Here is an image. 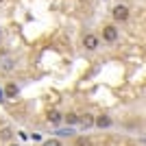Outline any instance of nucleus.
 I'll use <instances>...</instances> for the list:
<instances>
[{"mask_svg": "<svg viewBox=\"0 0 146 146\" xmlns=\"http://www.w3.org/2000/svg\"><path fill=\"white\" fill-rule=\"evenodd\" d=\"M111 13H113V20H116V22H127L131 11H129V7H124V5H116Z\"/></svg>", "mask_w": 146, "mask_h": 146, "instance_id": "f257e3e1", "label": "nucleus"}, {"mask_svg": "<svg viewBox=\"0 0 146 146\" xmlns=\"http://www.w3.org/2000/svg\"><path fill=\"white\" fill-rule=\"evenodd\" d=\"M98 46H100V39H98L96 35L87 33V35L83 37V48H87V50H98Z\"/></svg>", "mask_w": 146, "mask_h": 146, "instance_id": "f03ea898", "label": "nucleus"}, {"mask_svg": "<svg viewBox=\"0 0 146 146\" xmlns=\"http://www.w3.org/2000/svg\"><path fill=\"white\" fill-rule=\"evenodd\" d=\"M103 39H105V42H109V44H113L118 39V29L113 24L105 26V29H103Z\"/></svg>", "mask_w": 146, "mask_h": 146, "instance_id": "7ed1b4c3", "label": "nucleus"}, {"mask_svg": "<svg viewBox=\"0 0 146 146\" xmlns=\"http://www.w3.org/2000/svg\"><path fill=\"white\" fill-rule=\"evenodd\" d=\"M111 118L109 116H98V118H94V124H96L98 129H107V127H111Z\"/></svg>", "mask_w": 146, "mask_h": 146, "instance_id": "20e7f679", "label": "nucleus"}, {"mask_svg": "<svg viewBox=\"0 0 146 146\" xmlns=\"http://www.w3.org/2000/svg\"><path fill=\"white\" fill-rule=\"evenodd\" d=\"M79 124L83 129H90V127H94V116L92 113H85V116H79Z\"/></svg>", "mask_w": 146, "mask_h": 146, "instance_id": "39448f33", "label": "nucleus"}, {"mask_svg": "<svg viewBox=\"0 0 146 146\" xmlns=\"http://www.w3.org/2000/svg\"><path fill=\"white\" fill-rule=\"evenodd\" d=\"M61 120H63V116H61L59 111H55V109L48 111V122L50 124H61Z\"/></svg>", "mask_w": 146, "mask_h": 146, "instance_id": "423d86ee", "label": "nucleus"}, {"mask_svg": "<svg viewBox=\"0 0 146 146\" xmlns=\"http://www.w3.org/2000/svg\"><path fill=\"white\" fill-rule=\"evenodd\" d=\"M63 120H66V124H79V116L76 113H68V116H63Z\"/></svg>", "mask_w": 146, "mask_h": 146, "instance_id": "0eeeda50", "label": "nucleus"}, {"mask_svg": "<svg viewBox=\"0 0 146 146\" xmlns=\"http://www.w3.org/2000/svg\"><path fill=\"white\" fill-rule=\"evenodd\" d=\"M5 94L7 96H15V94H18V85H15V83H9L7 90H5Z\"/></svg>", "mask_w": 146, "mask_h": 146, "instance_id": "6e6552de", "label": "nucleus"}, {"mask_svg": "<svg viewBox=\"0 0 146 146\" xmlns=\"http://www.w3.org/2000/svg\"><path fill=\"white\" fill-rule=\"evenodd\" d=\"M0 137H2V140H11V137H13V131L9 127H5L2 131H0Z\"/></svg>", "mask_w": 146, "mask_h": 146, "instance_id": "1a4fd4ad", "label": "nucleus"}, {"mask_svg": "<svg viewBox=\"0 0 146 146\" xmlns=\"http://www.w3.org/2000/svg\"><path fill=\"white\" fill-rule=\"evenodd\" d=\"M42 146H61V142L57 140V137H52V140H46V142H44Z\"/></svg>", "mask_w": 146, "mask_h": 146, "instance_id": "9d476101", "label": "nucleus"}, {"mask_svg": "<svg viewBox=\"0 0 146 146\" xmlns=\"http://www.w3.org/2000/svg\"><path fill=\"white\" fill-rule=\"evenodd\" d=\"M59 135H72V131H70V129H63V131H59Z\"/></svg>", "mask_w": 146, "mask_h": 146, "instance_id": "9b49d317", "label": "nucleus"}, {"mask_svg": "<svg viewBox=\"0 0 146 146\" xmlns=\"http://www.w3.org/2000/svg\"><path fill=\"white\" fill-rule=\"evenodd\" d=\"M2 100H5V92L0 90V103H2Z\"/></svg>", "mask_w": 146, "mask_h": 146, "instance_id": "f8f14e48", "label": "nucleus"}, {"mask_svg": "<svg viewBox=\"0 0 146 146\" xmlns=\"http://www.w3.org/2000/svg\"><path fill=\"white\" fill-rule=\"evenodd\" d=\"M9 146H20V144H9Z\"/></svg>", "mask_w": 146, "mask_h": 146, "instance_id": "ddd939ff", "label": "nucleus"}, {"mask_svg": "<svg viewBox=\"0 0 146 146\" xmlns=\"http://www.w3.org/2000/svg\"><path fill=\"white\" fill-rule=\"evenodd\" d=\"M0 37H2V29H0Z\"/></svg>", "mask_w": 146, "mask_h": 146, "instance_id": "4468645a", "label": "nucleus"}, {"mask_svg": "<svg viewBox=\"0 0 146 146\" xmlns=\"http://www.w3.org/2000/svg\"><path fill=\"white\" fill-rule=\"evenodd\" d=\"M0 2H5V0H0Z\"/></svg>", "mask_w": 146, "mask_h": 146, "instance_id": "2eb2a0df", "label": "nucleus"}]
</instances>
